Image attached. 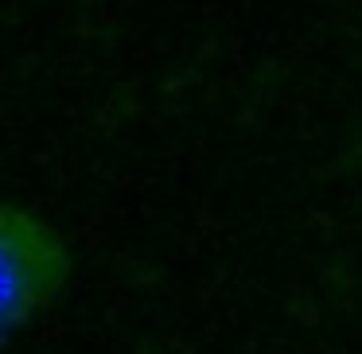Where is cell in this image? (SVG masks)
Returning <instances> with one entry per match:
<instances>
[{"label": "cell", "mask_w": 362, "mask_h": 354, "mask_svg": "<svg viewBox=\"0 0 362 354\" xmlns=\"http://www.w3.org/2000/svg\"><path fill=\"white\" fill-rule=\"evenodd\" d=\"M71 253L35 211L0 199V350L28 331L66 288Z\"/></svg>", "instance_id": "1"}]
</instances>
